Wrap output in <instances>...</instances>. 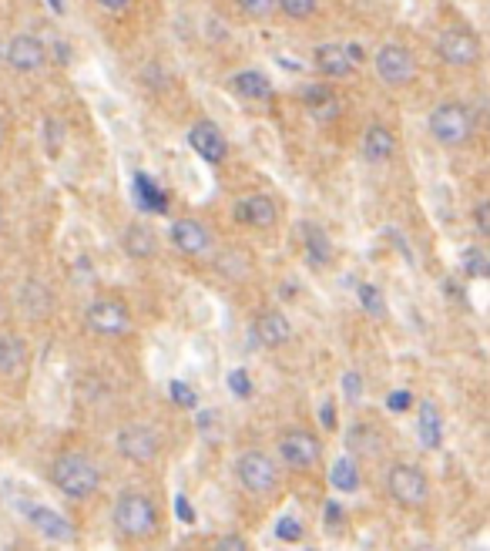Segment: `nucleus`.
Masks as SVG:
<instances>
[{
    "mask_svg": "<svg viewBox=\"0 0 490 551\" xmlns=\"http://www.w3.org/2000/svg\"><path fill=\"white\" fill-rule=\"evenodd\" d=\"M51 481L71 501H88L101 488V471L88 454L64 451L61 458H54V464H51Z\"/></svg>",
    "mask_w": 490,
    "mask_h": 551,
    "instance_id": "1",
    "label": "nucleus"
},
{
    "mask_svg": "<svg viewBox=\"0 0 490 551\" xmlns=\"http://www.w3.org/2000/svg\"><path fill=\"white\" fill-rule=\"evenodd\" d=\"M111 521H115V528H118L124 538L141 541V538L154 535V528H158V507H154V501L145 491L128 488L118 494L115 511H111Z\"/></svg>",
    "mask_w": 490,
    "mask_h": 551,
    "instance_id": "2",
    "label": "nucleus"
},
{
    "mask_svg": "<svg viewBox=\"0 0 490 551\" xmlns=\"http://www.w3.org/2000/svg\"><path fill=\"white\" fill-rule=\"evenodd\" d=\"M477 132L474 111L460 101H444L430 111V135L447 148H463Z\"/></svg>",
    "mask_w": 490,
    "mask_h": 551,
    "instance_id": "3",
    "label": "nucleus"
},
{
    "mask_svg": "<svg viewBox=\"0 0 490 551\" xmlns=\"http://www.w3.org/2000/svg\"><path fill=\"white\" fill-rule=\"evenodd\" d=\"M386 491L399 507H423L430 498V481L416 464L399 460L386 471Z\"/></svg>",
    "mask_w": 490,
    "mask_h": 551,
    "instance_id": "4",
    "label": "nucleus"
},
{
    "mask_svg": "<svg viewBox=\"0 0 490 551\" xmlns=\"http://www.w3.org/2000/svg\"><path fill=\"white\" fill-rule=\"evenodd\" d=\"M235 477L249 494H273L279 488V467L265 451H245L235 460Z\"/></svg>",
    "mask_w": 490,
    "mask_h": 551,
    "instance_id": "5",
    "label": "nucleus"
},
{
    "mask_svg": "<svg viewBox=\"0 0 490 551\" xmlns=\"http://www.w3.org/2000/svg\"><path fill=\"white\" fill-rule=\"evenodd\" d=\"M279 460L292 467V471H309L320 460L322 447L316 441V434H309L303 427H286L279 434Z\"/></svg>",
    "mask_w": 490,
    "mask_h": 551,
    "instance_id": "6",
    "label": "nucleus"
},
{
    "mask_svg": "<svg viewBox=\"0 0 490 551\" xmlns=\"http://www.w3.org/2000/svg\"><path fill=\"white\" fill-rule=\"evenodd\" d=\"M115 447L131 464H152L158 458V451H162V437L148 424H124L118 430V437H115Z\"/></svg>",
    "mask_w": 490,
    "mask_h": 551,
    "instance_id": "7",
    "label": "nucleus"
},
{
    "mask_svg": "<svg viewBox=\"0 0 490 551\" xmlns=\"http://www.w3.org/2000/svg\"><path fill=\"white\" fill-rule=\"evenodd\" d=\"M437 54L440 61L450 68H474L480 61V41L474 31H463V28H447L437 37Z\"/></svg>",
    "mask_w": 490,
    "mask_h": 551,
    "instance_id": "8",
    "label": "nucleus"
},
{
    "mask_svg": "<svg viewBox=\"0 0 490 551\" xmlns=\"http://www.w3.org/2000/svg\"><path fill=\"white\" fill-rule=\"evenodd\" d=\"M84 323L98 337H124L131 330V313L122 299H94L84 313Z\"/></svg>",
    "mask_w": 490,
    "mask_h": 551,
    "instance_id": "9",
    "label": "nucleus"
},
{
    "mask_svg": "<svg viewBox=\"0 0 490 551\" xmlns=\"http://www.w3.org/2000/svg\"><path fill=\"white\" fill-rule=\"evenodd\" d=\"M373 68H376V77H380L383 84H390V88L410 84L414 75H416L414 54H410L407 47H399V44H383L380 47V51H376V61H373Z\"/></svg>",
    "mask_w": 490,
    "mask_h": 551,
    "instance_id": "10",
    "label": "nucleus"
},
{
    "mask_svg": "<svg viewBox=\"0 0 490 551\" xmlns=\"http://www.w3.org/2000/svg\"><path fill=\"white\" fill-rule=\"evenodd\" d=\"M363 61V51L356 44H320L312 51V64L320 68L322 77H350Z\"/></svg>",
    "mask_w": 490,
    "mask_h": 551,
    "instance_id": "11",
    "label": "nucleus"
},
{
    "mask_svg": "<svg viewBox=\"0 0 490 551\" xmlns=\"http://www.w3.org/2000/svg\"><path fill=\"white\" fill-rule=\"evenodd\" d=\"M4 61L14 68L17 75H34L47 64V47L34 34H17L11 44H4Z\"/></svg>",
    "mask_w": 490,
    "mask_h": 551,
    "instance_id": "12",
    "label": "nucleus"
},
{
    "mask_svg": "<svg viewBox=\"0 0 490 551\" xmlns=\"http://www.w3.org/2000/svg\"><path fill=\"white\" fill-rule=\"evenodd\" d=\"M188 145H192V152L199 155L202 162H209V165L225 162V152H229L225 135L215 128V122H195L192 124V132H188Z\"/></svg>",
    "mask_w": 490,
    "mask_h": 551,
    "instance_id": "13",
    "label": "nucleus"
},
{
    "mask_svg": "<svg viewBox=\"0 0 490 551\" xmlns=\"http://www.w3.org/2000/svg\"><path fill=\"white\" fill-rule=\"evenodd\" d=\"M28 521L34 524V531L37 535H44L47 541H61V545H71L75 541V528H71V521L64 518L61 511H54V507H44V505H34L28 507Z\"/></svg>",
    "mask_w": 490,
    "mask_h": 551,
    "instance_id": "14",
    "label": "nucleus"
},
{
    "mask_svg": "<svg viewBox=\"0 0 490 551\" xmlns=\"http://www.w3.org/2000/svg\"><path fill=\"white\" fill-rule=\"evenodd\" d=\"M252 337L259 339L262 347L279 350V347H286L292 339V323L286 320L282 309H265V313H259L256 323H252Z\"/></svg>",
    "mask_w": 490,
    "mask_h": 551,
    "instance_id": "15",
    "label": "nucleus"
},
{
    "mask_svg": "<svg viewBox=\"0 0 490 551\" xmlns=\"http://www.w3.org/2000/svg\"><path fill=\"white\" fill-rule=\"evenodd\" d=\"M171 243L185 256H205L212 249V236H209V229L202 226L199 219H178L171 226Z\"/></svg>",
    "mask_w": 490,
    "mask_h": 551,
    "instance_id": "16",
    "label": "nucleus"
},
{
    "mask_svg": "<svg viewBox=\"0 0 490 551\" xmlns=\"http://www.w3.org/2000/svg\"><path fill=\"white\" fill-rule=\"evenodd\" d=\"M235 219L242 226H252V229H269V226H276L279 209L269 196H245V199L235 202Z\"/></svg>",
    "mask_w": 490,
    "mask_h": 551,
    "instance_id": "17",
    "label": "nucleus"
},
{
    "mask_svg": "<svg viewBox=\"0 0 490 551\" xmlns=\"http://www.w3.org/2000/svg\"><path fill=\"white\" fill-rule=\"evenodd\" d=\"M17 307H20V313H24L28 320L37 323L51 313V307H54V296H51V290H47L41 279H28V283L20 286V292H17Z\"/></svg>",
    "mask_w": 490,
    "mask_h": 551,
    "instance_id": "18",
    "label": "nucleus"
},
{
    "mask_svg": "<svg viewBox=\"0 0 490 551\" xmlns=\"http://www.w3.org/2000/svg\"><path fill=\"white\" fill-rule=\"evenodd\" d=\"M299 239H303V252H306L309 266H329L333 260V243H329V236L322 232V226L316 222H299Z\"/></svg>",
    "mask_w": 490,
    "mask_h": 551,
    "instance_id": "19",
    "label": "nucleus"
},
{
    "mask_svg": "<svg viewBox=\"0 0 490 551\" xmlns=\"http://www.w3.org/2000/svg\"><path fill=\"white\" fill-rule=\"evenodd\" d=\"M363 155L373 165H386L397 155V135L386 124H369L367 135H363Z\"/></svg>",
    "mask_w": 490,
    "mask_h": 551,
    "instance_id": "20",
    "label": "nucleus"
},
{
    "mask_svg": "<svg viewBox=\"0 0 490 551\" xmlns=\"http://www.w3.org/2000/svg\"><path fill=\"white\" fill-rule=\"evenodd\" d=\"M28 370V347L14 333H0V377L14 380Z\"/></svg>",
    "mask_w": 490,
    "mask_h": 551,
    "instance_id": "21",
    "label": "nucleus"
},
{
    "mask_svg": "<svg viewBox=\"0 0 490 551\" xmlns=\"http://www.w3.org/2000/svg\"><path fill=\"white\" fill-rule=\"evenodd\" d=\"M124 252L131 260H152L154 252H158V236H154L152 226H145V222L128 226L124 229Z\"/></svg>",
    "mask_w": 490,
    "mask_h": 551,
    "instance_id": "22",
    "label": "nucleus"
},
{
    "mask_svg": "<svg viewBox=\"0 0 490 551\" xmlns=\"http://www.w3.org/2000/svg\"><path fill=\"white\" fill-rule=\"evenodd\" d=\"M232 92L245 98V101H265L273 94V81L262 75V71H239V75L229 81Z\"/></svg>",
    "mask_w": 490,
    "mask_h": 551,
    "instance_id": "23",
    "label": "nucleus"
},
{
    "mask_svg": "<svg viewBox=\"0 0 490 551\" xmlns=\"http://www.w3.org/2000/svg\"><path fill=\"white\" fill-rule=\"evenodd\" d=\"M416 424H420V441H423V447L437 451V447H440V437H444V424H440V407H437L433 400H420Z\"/></svg>",
    "mask_w": 490,
    "mask_h": 551,
    "instance_id": "24",
    "label": "nucleus"
},
{
    "mask_svg": "<svg viewBox=\"0 0 490 551\" xmlns=\"http://www.w3.org/2000/svg\"><path fill=\"white\" fill-rule=\"evenodd\" d=\"M303 101H306V108L320 118V122L336 118L339 101H336V92H333V88H326V84H309L306 92H303Z\"/></svg>",
    "mask_w": 490,
    "mask_h": 551,
    "instance_id": "25",
    "label": "nucleus"
},
{
    "mask_svg": "<svg viewBox=\"0 0 490 551\" xmlns=\"http://www.w3.org/2000/svg\"><path fill=\"white\" fill-rule=\"evenodd\" d=\"M135 192H138V205L145 212H165V209H169V196H165V192L152 182V175H145V172L135 175Z\"/></svg>",
    "mask_w": 490,
    "mask_h": 551,
    "instance_id": "26",
    "label": "nucleus"
},
{
    "mask_svg": "<svg viewBox=\"0 0 490 551\" xmlns=\"http://www.w3.org/2000/svg\"><path fill=\"white\" fill-rule=\"evenodd\" d=\"M350 451L360 458V454H367V458H373L376 451H380V444H383V437H380V430L369 427V424H352L350 427Z\"/></svg>",
    "mask_w": 490,
    "mask_h": 551,
    "instance_id": "27",
    "label": "nucleus"
},
{
    "mask_svg": "<svg viewBox=\"0 0 490 551\" xmlns=\"http://www.w3.org/2000/svg\"><path fill=\"white\" fill-rule=\"evenodd\" d=\"M329 484L339 491V494H350V491L360 488V464L356 458H339L333 467H329Z\"/></svg>",
    "mask_w": 490,
    "mask_h": 551,
    "instance_id": "28",
    "label": "nucleus"
},
{
    "mask_svg": "<svg viewBox=\"0 0 490 551\" xmlns=\"http://www.w3.org/2000/svg\"><path fill=\"white\" fill-rule=\"evenodd\" d=\"M356 299H360V307H363V313L367 316H386V296H383V290H376L373 283H360L356 286Z\"/></svg>",
    "mask_w": 490,
    "mask_h": 551,
    "instance_id": "29",
    "label": "nucleus"
},
{
    "mask_svg": "<svg viewBox=\"0 0 490 551\" xmlns=\"http://www.w3.org/2000/svg\"><path fill=\"white\" fill-rule=\"evenodd\" d=\"M460 266H463V273L470 276V279H487L490 276L487 252H484L480 245H467V249L460 252Z\"/></svg>",
    "mask_w": 490,
    "mask_h": 551,
    "instance_id": "30",
    "label": "nucleus"
},
{
    "mask_svg": "<svg viewBox=\"0 0 490 551\" xmlns=\"http://www.w3.org/2000/svg\"><path fill=\"white\" fill-rule=\"evenodd\" d=\"M195 427H199V434L209 444H215V441L222 437V417H218V411H202L199 417H195Z\"/></svg>",
    "mask_w": 490,
    "mask_h": 551,
    "instance_id": "31",
    "label": "nucleus"
},
{
    "mask_svg": "<svg viewBox=\"0 0 490 551\" xmlns=\"http://www.w3.org/2000/svg\"><path fill=\"white\" fill-rule=\"evenodd\" d=\"M279 11L292 20H306V17L316 14V7H320V0H276Z\"/></svg>",
    "mask_w": 490,
    "mask_h": 551,
    "instance_id": "32",
    "label": "nucleus"
},
{
    "mask_svg": "<svg viewBox=\"0 0 490 551\" xmlns=\"http://www.w3.org/2000/svg\"><path fill=\"white\" fill-rule=\"evenodd\" d=\"M235 7L245 17H252V20H265V17H273V11H276V0H235Z\"/></svg>",
    "mask_w": 490,
    "mask_h": 551,
    "instance_id": "33",
    "label": "nucleus"
},
{
    "mask_svg": "<svg viewBox=\"0 0 490 551\" xmlns=\"http://www.w3.org/2000/svg\"><path fill=\"white\" fill-rule=\"evenodd\" d=\"M169 394H171V400L178 403V407H185V411H195L199 407V394L188 387L185 380H171L169 383Z\"/></svg>",
    "mask_w": 490,
    "mask_h": 551,
    "instance_id": "34",
    "label": "nucleus"
},
{
    "mask_svg": "<svg viewBox=\"0 0 490 551\" xmlns=\"http://www.w3.org/2000/svg\"><path fill=\"white\" fill-rule=\"evenodd\" d=\"M44 141H47V148L58 155L61 152V145H64V124L61 118H54V115H47L44 118Z\"/></svg>",
    "mask_w": 490,
    "mask_h": 551,
    "instance_id": "35",
    "label": "nucleus"
},
{
    "mask_svg": "<svg viewBox=\"0 0 490 551\" xmlns=\"http://www.w3.org/2000/svg\"><path fill=\"white\" fill-rule=\"evenodd\" d=\"M303 535H306L303 521H296V518H279L276 521V538L279 541H303Z\"/></svg>",
    "mask_w": 490,
    "mask_h": 551,
    "instance_id": "36",
    "label": "nucleus"
},
{
    "mask_svg": "<svg viewBox=\"0 0 490 551\" xmlns=\"http://www.w3.org/2000/svg\"><path fill=\"white\" fill-rule=\"evenodd\" d=\"M343 394H346V400H352V403L363 397V377H360L356 370H346V373H343Z\"/></svg>",
    "mask_w": 490,
    "mask_h": 551,
    "instance_id": "37",
    "label": "nucleus"
},
{
    "mask_svg": "<svg viewBox=\"0 0 490 551\" xmlns=\"http://www.w3.org/2000/svg\"><path fill=\"white\" fill-rule=\"evenodd\" d=\"M229 387L235 397H252V380H249V373L245 370H232L229 373Z\"/></svg>",
    "mask_w": 490,
    "mask_h": 551,
    "instance_id": "38",
    "label": "nucleus"
},
{
    "mask_svg": "<svg viewBox=\"0 0 490 551\" xmlns=\"http://www.w3.org/2000/svg\"><path fill=\"white\" fill-rule=\"evenodd\" d=\"M386 407L393 413H407L414 407V397H410V390H393L390 397H386Z\"/></svg>",
    "mask_w": 490,
    "mask_h": 551,
    "instance_id": "39",
    "label": "nucleus"
},
{
    "mask_svg": "<svg viewBox=\"0 0 490 551\" xmlns=\"http://www.w3.org/2000/svg\"><path fill=\"white\" fill-rule=\"evenodd\" d=\"M474 226L480 236H490V202L487 199H480L477 202V209H474Z\"/></svg>",
    "mask_w": 490,
    "mask_h": 551,
    "instance_id": "40",
    "label": "nucleus"
},
{
    "mask_svg": "<svg viewBox=\"0 0 490 551\" xmlns=\"http://www.w3.org/2000/svg\"><path fill=\"white\" fill-rule=\"evenodd\" d=\"M218 548L242 551V548H249V541H245L242 535H222V538H218Z\"/></svg>",
    "mask_w": 490,
    "mask_h": 551,
    "instance_id": "41",
    "label": "nucleus"
},
{
    "mask_svg": "<svg viewBox=\"0 0 490 551\" xmlns=\"http://www.w3.org/2000/svg\"><path fill=\"white\" fill-rule=\"evenodd\" d=\"M343 518H346V515H343V507H339L336 501H329V505H326V528H329V524H333V528H339V524H343Z\"/></svg>",
    "mask_w": 490,
    "mask_h": 551,
    "instance_id": "42",
    "label": "nucleus"
},
{
    "mask_svg": "<svg viewBox=\"0 0 490 551\" xmlns=\"http://www.w3.org/2000/svg\"><path fill=\"white\" fill-rule=\"evenodd\" d=\"M320 420H322V427L326 430H336V407H333V403H322Z\"/></svg>",
    "mask_w": 490,
    "mask_h": 551,
    "instance_id": "43",
    "label": "nucleus"
},
{
    "mask_svg": "<svg viewBox=\"0 0 490 551\" xmlns=\"http://www.w3.org/2000/svg\"><path fill=\"white\" fill-rule=\"evenodd\" d=\"M175 511H178V518H182V521H188V524L195 521V511L188 507V501H185V494H178V498H175Z\"/></svg>",
    "mask_w": 490,
    "mask_h": 551,
    "instance_id": "44",
    "label": "nucleus"
},
{
    "mask_svg": "<svg viewBox=\"0 0 490 551\" xmlns=\"http://www.w3.org/2000/svg\"><path fill=\"white\" fill-rule=\"evenodd\" d=\"M98 4H101L105 11H111V14H115V11H124V7L131 4V0H98Z\"/></svg>",
    "mask_w": 490,
    "mask_h": 551,
    "instance_id": "45",
    "label": "nucleus"
},
{
    "mask_svg": "<svg viewBox=\"0 0 490 551\" xmlns=\"http://www.w3.org/2000/svg\"><path fill=\"white\" fill-rule=\"evenodd\" d=\"M47 4H51V7L58 11V14H61V11H64V0H47Z\"/></svg>",
    "mask_w": 490,
    "mask_h": 551,
    "instance_id": "46",
    "label": "nucleus"
},
{
    "mask_svg": "<svg viewBox=\"0 0 490 551\" xmlns=\"http://www.w3.org/2000/svg\"><path fill=\"white\" fill-rule=\"evenodd\" d=\"M0 68H4V37H0Z\"/></svg>",
    "mask_w": 490,
    "mask_h": 551,
    "instance_id": "47",
    "label": "nucleus"
},
{
    "mask_svg": "<svg viewBox=\"0 0 490 551\" xmlns=\"http://www.w3.org/2000/svg\"><path fill=\"white\" fill-rule=\"evenodd\" d=\"M0 226H4V215H0Z\"/></svg>",
    "mask_w": 490,
    "mask_h": 551,
    "instance_id": "48",
    "label": "nucleus"
}]
</instances>
